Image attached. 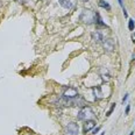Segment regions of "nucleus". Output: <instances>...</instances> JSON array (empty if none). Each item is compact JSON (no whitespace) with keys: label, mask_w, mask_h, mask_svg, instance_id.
<instances>
[{"label":"nucleus","mask_w":135,"mask_h":135,"mask_svg":"<svg viewBox=\"0 0 135 135\" xmlns=\"http://www.w3.org/2000/svg\"><path fill=\"white\" fill-rule=\"evenodd\" d=\"M100 76L102 78V80H105V82H108L110 80V72L107 69H105V68H102V69H100Z\"/></svg>","instance_id":"7"},{"label":"nucleus","mask_w":135,"mask_h":135,"mask_svg":"<svg viewBox=\"0 0 135 135\" xmlns=\"http://www.w3.org/2000/svg\"><path fill=\"white\" fill-rule=\"evenodd\" d=\"M127 99H128V94H126V96L123 97V99H122V102H125V101L127 100Z\"/></svg>","instance_id":"16"},{"label":"nucleus","mask_w":135,"mask_h":135,"mask_svg":"<svg viewBox=\"0 0 135 135\" xmlns=\"http://www.w3.org/2000/svg\"><path fill=\"white\" fill-rule=\"evenodd\" d=\"M78 97V91L75 87H68L63 92V98L65 99H74Z\"/></svg>","instance_id":"4"},{"label":"nucleus","mask_w":135,"mask_h":135,"mask_svg":"<svg viewBox=\"0 0 135 135\" xmlns=\"http://www.w3.org/2000/svg\"><path fill=\"white\" fill-rule=\"evenodd\" d=\"M118 1H119V4H120V6H121V7H122V8H123V4H122V0H118Z\"/></svg>","instance_id":"18"},{"label":"nucleus","mask_w":135,"mask_h":135,"mask_svg":"<svg viewBox=\"0 0 135 135\" xmlns=\"http://www.w3.org/2000/svg\"><path fill=\"white\" fill-rule=\"evenodd\" d=\"M93 115H94V113L90 106H83L79 112H78V119L79 120H84V121L91 120L93 118Z\"/></svg>","instance_id":"2"},{"label":"nucleus","mask_w":135,"mask_h":135,"mask_svg":"<svg viewBox=\"0 0 135 135\" xmlns=\"http://www.w3.org/2000/svg\"><path fill=\"white\" fill-rule=\"evenodd\" d=\"M98 5H99L100 7H102V8H105V9H107V11H111V6L108 5V2L104 1V0H99Z\"/></svg>","instance_id":"10"},{"label":"nucleus","mask_w":135,"mask_h":135,"mask_svg":"<svg viewBox=\"0 0 135 135\" xmlns=\"http://www.w3.org/2000/svg\"><path fill=\"white\" fill-rule=\"evenodd\" d=\"M132 40H133V42H135V33L132 34Z\"/></svg>","instance_id":"17"},{"label":"nucleus","mask_w":135,"mask_h":135,"mask_svg":"<svg viewBox=\"0 0 135 135\" xmlns=\"http://www.w3.org/2000/svg\"><path fill=\"white\" fill-rule=\"evenodd\" d=\"M129 135H134V133H133V132H132V133H131V134H129Z\"/></svg>","instance_id":"20"},{"label":"nucleus","mask_w":135,"mask_h":135,"mask_svg":"<svg viewBox=\"0 0 135 135\" xmlns=\"http://www.w3.org/2000/svg\"><path fill=\"white\" fill-rule=\"evenodd\" d=\"M128 28H129V30H132V32H133L134 28H135V22L132 20V19L128 21Z\"/></svg>","instance_id":"12"},{"label":"nucleus","mask_w":135,"mask_h":135,"mask_svg":"<svg viewBox=\"0 0 135 135\" xmlns=\"http://www.w3.org/2000/svg\"><path fill=\"white\" fill-rule=\"evenodd\" d=\"M99 131H100V127H97L96 129H93V131H92V134H97Z\"/></svg>","instance_id":"15"},{"label":"nucleus","mask_w":135,"mask_h":135,"mask_svg":"<svg viewBox=\"0 0 135 135\" xmlns=\"http://www.w3.org/2000/svg\"><path fill=\"white\" fill-rule=\"evenodd\" d=\"M100 135H104V133H101V134H100Z\"/></svg>","instance_id":"21"},{"label":"nucleus","mask_w":135,"mask_h":135,"mask_svg":"<svg viewBox=\"0 0 135 135\" xmlns=\"http://www.w3.org/2000/svg\"><path fill=\"white\" fill-rule=\"evenodd\" d=\"M94 126H96V121H94V120H92V119H91V120H86L85 123H84V128H83V129H84V133L90 132Z\"/></svg>","instance_id":"6"},{"label":"nucleus","mask_w":135,"mask_h":135,"mask_svg":"<svg viewBox=\"0 0 135 135\" xmlns=\"http://www.w3.org/2000/svg\"><path fill=\"white\" fill-rule=\"evenodd\" d=\"M58 1H59V4H61V6L64 7V8H71V6H72L70 0H58Z\"/></svg>","instance_id":"8"},{"label":"nucleus","mask_w":135,"mask_h":135,"mask_svg":"<svg viewBox=\"0 0 135 135\" xmlns=\"http://www.w3.org/2000/svg\"><path fill=\"white\" fill-rule=\"evenodd\" d=\"M82 1H84V2H86V1H89V0H82Z\"/></svg>","instance_id":"19"},{"label":"nucleus","mask_w":135,"mask_h":135,"mask_svg":"<svg viewBox=\"0 0 135 135\" xmlns=\"http://www.w3.org/2000/svg\"><path fill=\"white\" fill-rule=\"evenodd\" d=\"M65 132L68 135H78L79 133V128L76 122H70L68 123V126L65 127Z\"/></svg>","instance_id":"3"},{"label":"nucleus","mask_w":135,"mask_h":135,"mask_svg":"<svg viewBox=\"0 0 135 135\" xmlns=\"http://www.w3.org/2000/svg\"><path fill=\"white\" fill-rule=\"evenodd\" d=\"M114 108H115V104H112V105H111V108L108 110V112H107L106 117H110V115L112 114V112H113V111H114Z\"/></svg>","instance_id":"13"},{"label":"nucleus","mask_w":135,"mask_h":135,"mask_svg":"<svg viewBox=\"0 0 135 135\" xmlns=\"http://www.w3.org/2000/svg\"><path fill=\"white\" fill-rule=\"evenodd\" d=\"M114 41H113V39H106L104 41V48L106 49V51H108V53H111V51L114 50Z\"/></svg>","instance_id":"5"},{"label":"nucleus","mask_w":135,"mask_h":135,"mask_svg":"<svg viewBox=\"0 0 135 135\" xmlns=\"http://www.w3.org/2000/svg\"><path fill=\"white\" fill-rule=\"evenodd\" d=\"M92 39L94 40L96 42H100L102 40V36L99 32H96V33H92Z\"/></svg>","instance_id":"11"},{"label":"nucleus","mask_w":135,"mask_h":135,"mask_svg":"<svg viewBox=\"0 0 135 135\" xmlns=\"http://www.w3.org/2000/svg\"><path fill=\"white\" fill-rule=\"evenodd\" d=\"M96 19H97V13H94L90 9H84L83 13L80 14V20H82L83 22L87 23V25L94 23L96 22Z\"/></svg>","instance_id":"1"},{"label":"nucleus","mask_w":135,"mask_h":135,"mask_svg":"<svg viewBox=\"0 0 135 135\" xmlns=\"http://www.w3.org/2000/svg\"><path fill=\"white\" fill-rule=\"evenodd\" d=\"M129 111H131V105H127V107H126V111H125V113H126V114H129Z\"/></svg>","instance_id":"14"},{"label":"nucleus","mask_w":135,"mask_h":135,"mask_svg":"<svg viewBox=\"0 0 135 135\" xmlns=\"http://www.w3.org/2000/svg\"><path fill=\"white\" fill-rule=\"evenodd\" d=\"M93 92H94V97H96V99L102 98V93H101V89L100 87H94Z\"/></svg>","instance_id":"9"}]
</instances>
